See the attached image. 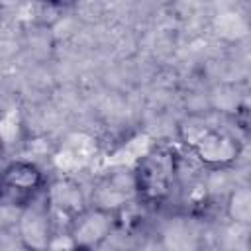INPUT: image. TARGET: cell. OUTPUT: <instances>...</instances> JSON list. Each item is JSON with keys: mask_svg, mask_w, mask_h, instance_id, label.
<instances>
[{"mask_svg": "<svg viewBox=\"0 0 251 251\" xmlns=\"http://www.w3.org/2000/svg\"><path fill=\"white\" fill-rule=\"evenodd\" d=\"M178 153L171 145H155L145 151L131 171L135 200L143 206H161L176 188Z\"/></svg>", "mask_w": 251, "mask_h": 251, "instance_id": "obj_1", "label": "cell"}, {"mask_svg": "<svg viewBox=\"0 0 251 251\" xmlns=\"http://www.w3.org/2000/svg\"><path fill=\"white\" fill-rule=\"evenodd\" d=\"M178 137L180 143L208 169H227L235 165L243 149L235 135L202 120L180 122Z\"/></svg>", "mask_w": 251, "mask_h": 251, "instance_id": "obj_2", "label": "cell"}, {"mask_svg": "<svg viewBox=\"0 0 251 251\" xmlns=\"http://www.w3.org/2000/svg\"><path fill=\"white\" fill-rule=\"evenodd\" d=\"M47 178L39 165L31 161H12L0 171V206L25 208L45 190Z\"/></svg>", "mask_w": 251, "mask_h": 251, "instance_id": "obj_3", "label": "cell"}, {"mask_svg": "<svg viewBox=\"0 0 251 251\" xmlns=\"http://www.w3.org/2000/svg\"><path fill=\"white\" fill-rule=\"evenodd\" d=\"M55 235V224L41 192L33 202L20 210L18 216V237L25 251H49Z\"/></svg>", "mask_w": 251, "mask_h": 251, "instance_id": "obj_4", "label": "cell"}, {"mask_svg": "<svg viewBox=\"0 0 251 251\" xmlns=\"http://www.w3.org/2000/svg\"><path fill=\"white\" fill-rule=\"evenodd\" d=\"M45 200L55 224V233L59 229V222H65V229L69 224L84 210L90 206L86 192L82 190L80 182L71 178V176H57L45 184Z\"/></svg>", "mask_w": 251, "mask_h": 251, "instance_id": "obj_5", "label": "cell"}, {"mask_svg": "<svg viewBox=\"0 0 251 251\" xmlns=\"http://www.w3.org/2000/svg\"><path fill=\"white\" fill-rule=\"evenodd\" d=\"M114 227H116V214L90 204L69 224L67 233L71 235L75 245L98 249L110 237Z\"/></svg>", "mask_w": 251, "mask_h": 251, "instance_id": "obj_6", "label": "cell"}, {"mask_svg": "<svg viewBox=\"0 0 251 251\" xmlns=\"http://www.w3.org/2000/svg\"><path fill=\"white\" fill-rule=\"evenodd\" d=\"M226 214L231 222L241 226H247L251 222V192L247 186H237L227 194Z\"/></svg>", "mask_w": 251, "mask_h": 251, "instance_id": "obj_7", "label": "cell"}, {"mask_svg": "<svg viewBox=\"0 0 251 251\" xmlns=\"http://www.w3.org/2000/svg\"><path fill=\"white\" fill-rule=\"evenodd\" d=\"M22 131L24 126L18 108H8L6 112L0 114V141L4 149L22 143Z\"/></svg>", "mask_w": 251, "mask_h": 251, "instance_id": "obj_8", "label": "cell"}, {"mask_svg": "<svg viewBox=\"0 0 251 251\" xmlns=\"http://www.w3.org/2000/svg\"><path fill=\"white\" fill-rule=\"evenodd\" d=\"M247 108L243 106V108H239V116L235 114V124H239V129H243L245 133H247V127H249V118H247Z\"/></svg>", "mask_w": 251, "mask_h": 251, "instance_id": "obj_9", "label": "cell"}, {"mask_svg": "<svg viewBox=\"0 0 251 251\" xmlns=\"http://www.w3.org/2000/svg\"><path fill=\"white\" fill-rule=\"evenodd\" d=\"M69 251H96V249H90V247H80V245H75L73 249H69Z\"/></svg>", "mask_w": 251, "mask_h": 251, "instance_id": "obj_10", "label": "cell"}, {"mask_svg": "<svg viewBox=\"0 0 251 251\" xmlns=\"http://www.w3.org/2000/svg\"><path fill=\"white\" fill-rule=\"evenodd\" d=\"M4 155V145H2V141H0V157Z\"/></svg>", "mask_w": 251, "mask_h": 251, "instance_id": "obj_11", "label": "cell"}]
</instances>
